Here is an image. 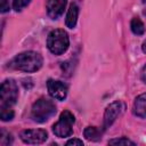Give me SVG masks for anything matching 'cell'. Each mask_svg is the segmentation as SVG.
Here are the masks:
<instances>
[{
    "label": "cell",
    "instance_id": "obj_1",
    "mask_svg": "<svg viewBox=\"0 0 146 146\" xmlns=\"http://www.w3.org/2000/svg\"><path fill=\"white\" fill-rule=\"evenodd\" d=\"M43 64L42 56L36 51H24L16 55L9 63V66L14 70L23 72H36Z\"/></svg>",
    "mask_w": 146,
    "mask_h": 146
},
{
    "label": "cell",
    "instance_id": "obj_2",
    "mask_svg": "<svg viewBox=\"0 0 146 146\" xmlns=\"http://www.w3.org/2000/svg\"><path fill=\"white\" fill-rule=\"evenodd\" d=\"M70 46V39L66 31L63 29L52 30L47 38V47L49 51L54 55L64 54Z\"/></svg>",
    "mask_w": 146,
    "mask_h": 146
},
{
    "label": "cell",
    "instance_id": "obj_3",
    "mask_svg": "<svg viewBox=\"0 0 146 146\" xmlns=\"http://www.w3.org/2000/svg\"><path fill=\"white\" fill-rule=\"evenodd\" d=\"M56 113L55 104L47 98H39L33 105L31 110V117L39 123H43L48 121Z\"/></svg>",
    "mask_w": 146,
    "mask_h": 146
},
{
    "label": "cell",
    "instance_id": "obj_4",
    "mask_svg": "<svg viewBox=\"0 0 146 146\" xmlns=\"http://www.w3.org/2000/svg\"><path fill=\"white\" fill-rule=\"evenodd\" d=\"M75 122L74 115L70 111H64L60 113L59 120L52 125V132L59 138L70 137L73 133V124Z\"/></svg>",
    "mask_w": 146,
    "mask_h": 146
},
{
    "label": "cell",
    "instance_id": "obj_5",
    "mask_svg": "<svg viewBox=\"0 0 146 146\" xmlns=\"http://www.w3.org/2000/svg\"><path fill=\"white\" fill-rule=\"evenodd\" d=\"M18 98V87L13 79L5 80L0 87V106H13Z\"/></svg>",
    "mask_w": 146,
    "mask_h": 146
},
{
    "label": "cell",
    "instance_id": "obj_6",
    "mask_svg": "<svg viewBox=\"0 0 146 146\" xmlns=\"http://www.w3.org/2000/svg\"><path fill=\"white\" fill-rule=\"evenodd\" d=\"M125 110V105L123 102L121 100H115L113 103H111L106 110H105V113H104V121H103V130H106L108 129L113 123L114 121L124 112Z\"/></svg>",
    "mask_w": 146,
    "mask_h": 146
},
{
    "label": "cell",
    "instance_id": "obj_7",
    "mask_svg": "<svg viewBox=\"0 0 146 146\" xmlns=\"http://www.w3.org/2000/svg\"><path fill=\"white\" fill-rule=\"evenodd\" d=\"M48 133L43 129H26L21 132V139L25 144L36 145L42 144L47 140Z\"/></svg>",
    "mask_w": 146,
    "mask_h": 146
},
{
    "label": "cell",
    "instance_id": "obj_8",
    "mask_svg": "<svg viewBox=\"0 0 146 146\" xmlns=\"http://www.w3.org/2000/svg\"><path fill=\"white\" fill-rule=\"evenodd\" d=\"M47 89L49 95L57 100H64L67 96V86L59 80L49 79L47 81Z\"/></svg>",
    "mask_w": 146,
    "mask_h": 146
},
{
    "label": "cell",
    "instance_id": "obj_9",
    "mask_svg": "<svg viewBox=\"0 0 146 146\" xmlns=\"http://www.w3.org/2000/svg\"><path fill=\"white\" fill-rule=\"evenodd\" d=\"M66 2V0H47L46 8L48 16L52 19H57L64 13Z\"/></svg>",
    "mask_w": 146,
    "mask_h": 146
},
{
    "label": "cell",
    "instance_id": "obj_10",
    "mask_svg": "<svg viewBox=\"0 0 146 146\" xmlns=\"http://www.w3.org/2000/svg\"><path fill=\"white\" fill-rule=\"evenodd\" d=\"M132 113L141 119H146V92L139 95L133 103Z\"/></svg>",
    "mask_w": 146,
    "mask_h": 146
},
{
    "label": "cell",
    "instance_id": "obj_11",
    "mask_svg": "<svg viewBox=\"0 0 146 146\" xmlns=\"http://www.w3.org/2000/svg\"><path fill=\"white\" fill-rule=\"evenodd\" d=\"M78 15H79V7L76 6V3L72 2L70 5V8L66 14V18H65V24L67 27L70 29L75 27L76 22H78Z\"/></svg>",
    "mask_w": 146,
    "mask_h": 146
},
{
    "label": "cell",
    "instance_id": "obj_12",
    "mask_svg": "<svg viewBox=\"0 0 146 146\" xmlns=\"http://www.w3.org/2000/svg\"><path fill=\"white\" fill-rule=\"evenodd\" d=\"M86 139L90 141H98L102 138V131L97 127H87L83 131Z\"/></svg>",
    "mask_w": 146,
    "mask_h": 146
},
{
    "label": "cell",
    "instance_id": "obj_13",
    "mask_svg": "<svg viewBox=\"0 0 146 146\" xmlns=\"http://www.w3.org/2000/svg\"><path fill=\"white\" fill-rule=\"evenodd\" d=\"M130 29H131L132 33L136 34V35H143L145 33V25L138 17H133L131 19Z\"/></svg>",
    "mask_w": 146,
    "mask_h": 146
},
{
    "label": "cell",
    "instance_id": "obj_14",
    "mask_svg": "<svg viewBox=\"0 0 146 146\" xmlns=\"http://www.w3.org/2000/svg\"><path fill=\"white\" fill-rule=\"evenodd\" d=\"M15 113L11 106H0V119L2 121H10L13 120Z\"/></svg>",
    "mask_w": 146,
    "mask_h": 146
},
{
    "label": "cell",
    "instance_id": "obj_15",
    "mask_svg": "<svg viewBox=\"0 0 146 146\" xmlns=\"http://www.w3.org/2000/svg\"><path fill=\"white\" fill-rule=\"evenodd\" d=\"M110 145H131L135 146L136 144L133 141H131L130 139L125 138V137H121V138H115V139H111L108 141Z\"/></svg>",
    "mask_w": 146,
    "mask_h": 146
},
{
    "label": "cell",
    "instance_id": "obj_16",
    "mask_svg": "<svg viewBox=\"0 0 146 146\" xmlns=\"http://www.w3.org/2000/svg\"><path fill=\"white\" fill-rule=\"evenodd\" d=\"M31 2V0H13V8L16 11H21L24 7H26L29 3Z\"/></svg>",
    "mask_w": 146,
    "mask_h": 146
},
{
    "label": "cell",
    "instance_id": "obj_17",
    "mask_svg": "<svg viewBox=\"0 0 146 146\" xmlns=\"http://www.w3.org/2000/svg\"><path fill=\"white\" fill-rule=\"evenodd\" d=\"M71 145H78V146H83V141L81 139H78V138H73V139H70L67 143H66V146H71Z\"/></svg>",
    "mask_w": 146,
    "mask_h": 146
},
{
    "label": "cell",
    "instance_id": "obj_18",
    "mask_svg": "<svg viewBox=\"0 0 146 146\" xmlns=\"http://www.w3.org/2000/svg\"><path fill=\"white\" fill-rule=\"evenodd\" d=\"M1 1V13H7L9 10V0H0Z\"/></svg>",
    "mask_w": 146,
    "mask_h": 146
},
{
    "label": "cell",
    "instance_id": "obj_19",
    "mask_svg": "<svg viewBox=\"0 0 146 146\" xmlns=\"http://www.w3.org/2000/svg\"><path fill=\"white\" fill-rule=\"evenodd\" d=\"M140 78H141V80H143V82H145L146 83V65L141 68V72H140Z\"/></svg>",
    "mask_w": 146,
    "mask_h": 146
},
{
    "label": "cell",
    "instance_id": "obj_20",
    "mask_svg": "<svg viewBox=\"0 0 146 146\" xmlns=\"http://www.w3.org/2000/svg\"><path fill=\"white\" fill-rule=\"evenodd\" d=\"M141 3H143V14L146 16V0H141Z\"/></svg>",
    "mask_w": 146,
    "mask_h": 146
},
{
    "label": "cell",
    "instance_id": "obj_21",
    "mask_svg": "<svg viewBox=\"0 0 146 146\" xmlns=\"http://www.w3.org/2000/svg\"><path fill=\"white\" fill-rule=\"evenodd\" d=\"M141 50H143V52H145L146 54V40L143 42V44H141Z\"/></svg>",
    "mask_w": 146,
    "mask_h": 146
}]
</instances>
